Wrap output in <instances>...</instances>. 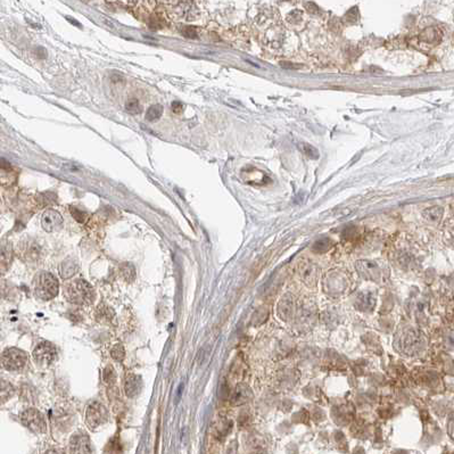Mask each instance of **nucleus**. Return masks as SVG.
<instances>
[{
	"label": "nucleus",
	"instance_id": "nucleus-1",
	"mask_svg": "<svg viewBox=\"0 0 454 454\" xmlns=\"http://www.w3.org/2000/svg\"><path fill=\"white\" fill-rule=\"evenodd\" d=\"M394 347L405 356H417L426 348V337L412 326H404L399 329L394 337Z\"/></svg>",
	"mask_w": 454,
	"mask_h": 454
},
{
	"label": "nucleus",
	"instance_id": "nucleus-2",
	"mask_svg": "<svg viewBox=\"0 0 454 454\" xmlns=\"http://www.w3.org/2000/svg\"><path fill=\"white\" fill-rule=\"evenodd\" d=\"M318 319V309L314 300L310 298H303L297 300L296 310L294 314V329L300 334L310 331L316 324Z\"/></svg>",
	"mask_w": 454,
	"mask_h": 454
},
{
	"label": "nucleus",
	"instance_id": "nucleus-3",
	"mask_svg": "<svg viewBox=\"0 0 454 454\" xmlns=\"http://www.w3.org/2000/svg\"><path fill=\"white\" fill-rule=\"evenodd\" d=\"M65 296L73 304L90 305L96 299L94 289L83 279H75L65 286Z\"/></svg>",
	"mask_w": 454,
	"mask_h": 454
},
{
	"label": "nucleus",
	"instance_id": "nucleus-4",
	"mask_svg": "<svg viewBox=\"0 0 454 454\" xmlns=\"http://www.w3.org/2000/svg\"><path fill=\"white\" fill-rule=\"evenodd\" d=\"M33 292L36 297L42 300H50L57 296L60 292V283L57 278L49 272L41 271L35 274L32 281Z\"/></svg>",
	"mask_w": 454,
	"mask_h": 454
},
{
	"label": "nucleus",
	"instance_id": "nucleus-5",
	"mask_svg": "<svg viewBox=\"0 0 454 454\" xmlns=\"http://www.w3.org/2000/svg\"><path fill=\"white\" fill-rule=\"evenodd\" d=\"M108 411L105 406L93 401L87 406L86 410V425L89 429L96 430L104 426L108 421Z\"/></svg>",
	"mask_w": 454,
	"mask_h": 454
},
{
	"label": "nucleus",
	"instance_id": "nucleus-6",
	"mask_svg": "<svg viewBox=\"0 0 454 454\" xmlns=\"http://www.w3.org/2000/svg\"><path fill=\"white\" fill-rule=\"evenodd\" d=\"M28 362V354L17 347L6 348L2 354L3 367L8 371H18L23 369Z\"/></svg>",
	"mask_w": 454,
	"mask_h": 454
},
{
	"label": "nucleus",
	"instance_id": "nucleus-7",
	"mask_svg": "<svg viewBox=\"0 0 454 454\" xmlns=\"http://www.w3.org/2000/svg\"><path fill=\"white\" fill-rule=\"evenodd\" d=\"M22 424L35 434H44L47 430L45 417L36 409H26L20 415Z\"/></svg>",
	"mask_w": 454,
	"mask_h": 454
},
{
	"label": "nucleus",
	"instance_id": "nucleus-8",
	"mask_svg": "<svg viewBox=\"0 0 454 454\" xmlns=\"http://www.w3.org/2000/svg\"><path fill=\"white\" fill-rule=\"evenodd\" d=\"M33 361L40 368H47L55 362L57 352L50 342H42L36 345L32 353Z\"/></svg>",
	"mask_w": 454,
	"mask_h": 454
},
{
	"label": "nucleus",
	"instance_id": "nucleus-9",
	"mask_svg": "<svg viewBox=\"0 0 454 454\" xmlns=\"http://www.w3.org/2000/svg\"><path fill=\"white\" fill-rule=\"evenodd\" d=\"M325 293L330 296H340L348 289V280L345 274L339 272L331 273L324 281Z\"/></svg>",
	"mask_w": 454,
	"mask_h": 454
},
{
	"label": "nucleus",
	"instance_id": "nucleus-10",
	"mask_svg": "<svg viewBox=\"0 0 454 454\" xmlns=\"http://www.w3.org/2000/svg\"><path fill=\"white\" fill-rule=\"evenodd\" d=\"M297 274L306 287L313 288L318 285L320 270L316 264L311 261L300 262L297 267Z\"/></svg>",
	"mask_w": 454,
	"mask_h": 454
},
{
	"label": "nucleus",
	"instance_id": "nucleus-11",
	"mask_svg": "<svg viewBox=\"0 0 454 454\" xmlns=\"http://www.w3.org/2000/svg\"><path fill=\"white\" fill-rule=\"evenodd\" d=\"M355 269L358 274L366 280L380 282L384 279L383 268L373 261H357Z\"/></svg>",
	"mask_w": 454,
	"mask_h": 454
},
{
	"label": "nucleus",
	"instance_id": "nucleus-12",
	"mask_svg": "<svg viewBox=\"0 0 454 454\" xmlns=\"http://www.w3.org/2000/svg\"><path fill=\"white\" fill-rule=\"evenodd\" d=\"M70 454H92V444L89 436L83 431H78L68 443Z\"/></svg>",
	"mask_w": 454,
	"mask_h": 454
},
{
	"label": "nucleus",
	"instance_id": "nucleus-13",
	"mask_svg": "<svg viewBox=\"0 0 454 454\" xmlns=\"http://www.w3.org/2000/svg\"><path fill=\"white\" fill-rule=\"evenodd\" d=\"M297 300L294 297V295L290 293L285 294L283 296L279 299V303L277 305V314L280 320L288 322L293 320L295 310H296Z\"/></svg>",
	"mask_w": 454,
	"mask_h": 454
},
{
	"label": "nucleus",
	"instance_id": "nucleus-14",
	"mask_svg": "<svg viewBox=\"0 0 454 454\" xmlns=\"http://www.w3.org/2000/svg\"><path fill=\"white\" fill-rule=\"evenodd\" d=\"M245 446L251 454H264L268 450V441L258 432H251L246 437Z\"/></svg>",
	"mask_w": 454,
	"mask_h": 454
},
{
	"label": "nucleus",
	"instance_id": "nucleus-15",
	"mask_svg": "<svg viewBox=\"0 0 454 454\" xmlns=\"http://www.w3.org/2000/svg\"><path fill=\"white\" fill-rule=\"evenodd\" d=\"M41 225L47 232H54L60 230L63 225L62 215L55 210H47L42 214Z\"/></svg>",
	"mask_w": 454,
	"mask_h": 454
},
{
	"label": "nucleus",
	"instance_id": "nucleus-16",
	"mask_svg": "<svg viewBox=\"0 0 454 454\" xmlns=\"http://www.w3.org/2000/svg\"><path fill=\"white\" fill-rule=\"evenodd\" d=\"M253 399L252 389L246 384H238L231 393L230 402L235 406H240L250 402Z\"/></svg>",
	"mask_w": 454,
	"mask_h": 454
},
{
	"label": "nucleus",
	"instance_id": "nucleus-17",
	"mask_svg": "<svg viewBox=\"0 0 454 454\" xmlns=\"http://www.w3.org/2000/svg\"><path fill=\"white\" fill-rule=\"evenodd\" d=\"M142 389V379L138 374L129 373L124 379V392L128 398L138 396Z\"/></svg>",
	"mask_w": 454,
	"mask_h": 454
},
{
	"label": "nucleus",
	"instance_id": "nucleus-18",
	"mask_svg": "<svg viewBox=\"0 0 454 454\" xmlns=\"http://www.w3.org/2000/svg\"><path fill=\"white\" fill-rule=\"evenodd\" d=\"M376 295L372 292H362L355 299V308L361 312H371L376 306Z\"/></svg>",
	"mask_w": 454,
	"mask_h": 454
},
{
	"label": "nucleus",
	"instance_id": "nucleus-19",
	"mask_svg": "<svg viewBox=\"0 0 454 454\" xmlns=\"http://www.w3.org/2000/svg\"><path fill=\"white\" fill-rule=\"evenodd\" d=\"M21 251L25 260L28 261H34L40 255V247L34 241H25L21 245Z\"/></svg>",
	"mask_w": 454,
	"mask_h": 454
},
{
	"label": "nucleus",
	"instance_id": "nucleus-20",
	"mask_svg": "<svg viewBox=\"0 0 454 454\" xmlns=\"http://www.w3.org/2000/svg\"><path fill=\"white\" fill-rule=\"evenodd\" d=\"M13 260V247L10 242H4L2 246V271L8 269Z\"/></svg>",
	"mask_w": 454,
	"mask_h": 454
},
{
	"label": "nucleus",
	"instance_id": "nucleus-21",
	"mask_svg": "<svg viewBox=\"0 0 454 454\" xmlns=\"http://www.w3.org/2000/svg\"><path fill=\"white\" fill-rule=\"evenodd\" d=\"M147 23L152 30H160L166 25V17L162 13H154L148 17Z\"/></svg>",
	"mask_w": 454,
	"mask_h": 454
},
{
	"label": "nucleus",
	"instance_id": "nucleus-22",
	"mask_svg": "<svg viewBox=\"0 0 454 454\" xmlns=\"http://www.w3.org/2000/svg\"><path fill=\"white\" fill-rule=\"evenodd\" d=\"M120 273L126 282H133L136 278V269L131 263H122L120 266Z\"/></svg>",
	"mask_w": 454,
	"mask_h": 454
},
{
	"label": "nucleus",
	"instance_id": "nucleus-23",
	"mask_svg": "<svg viewBox=\"0 0 454 454\" xmlns=\"http://www.w3.org/2000/svg\"><path fill=\"white\" fill-rule=\"evenodd\" d=\"M78 271V264L73 262L71 258H68L65 262L62 263L61 266V274L63 278H68Z\"/></svg>",
	"mask_w": 454,
	"mask_h": 454
},
{
	"label": "nucleus",
	"instance_id": "nucleus-24",
	"mask_svg": "<svg viewBox=\"0 0 454 454\" xmlns=\"http://www.w3.org/2000/svg\"><path fill=\"white\" fill-rule=\"evenodd\" d=\"M162 114H163V106H162V105H160V104L153 105V106H150L148 108V110H147L146 120L148 121V122H155V121H157L158 119L161 118Z\"/></svg>",
	"mask_w": 454,
	"mask_h": 454
},
{
	"label": "nucleus",
	"instance_id": "nucleus-25",
	"mask_svg": "<svg viewBox=\"0 0 454 454\" xmlns=\"http://www.w3.org/2000/svg\"><path fill=\"white\" fill-rule=\"evenodd\" d=\"M442 215H443V210L437 206L430 207L424 212V216L426 218V220L430 221V222H437V221H440Z\"/></svg>",
	"mask_w": 454,
	"mask_h": 454
},
{
	"label": "nucleus",
	"instance_id": "nucleus-26",
	"mask_svg": "<svg viewBox=\"0 0 454 454\" xmlns=\"http://www.w3.org/2000/svg\"><path fill=\"white\" fill-rule=\"evenodd\" d=\"M14 395V387L10 385V383L5 382L3 380L2 382V402L5 403L6 401H8L10 398Z\"/></svg>",
	"mask_w": 454,
	"mask_h": 454
},
{
	"label": "nucleus",
	"instance_id": "nucleus-27",
	"mask_svg": "<svg viewBox=\"0 0 454 454\" xmlns=\"http://www.w3.org/2000/svg\"><path fill=\"white\" fill-rule=\"evenodd\" d=\"M125 109L126 112L130 114H139L141 112V105L138 99L130 98L128 102L125 103Z\"/></svg>",
	"mask_w": 454,
	"mask_h": 454
},
{
	"label": "nucleus",
	"instance_id": "nucleus-28",
	"mask_svg": "<svg viewBox=\"0 0 454 454\" xmlns=\"http://www.w3.org/2000/svg\"><path fill=\"white\" fill-rule=\"evenodd\" d=\"M110 355H112V357L114 358L115 361H118V362L123 361V360H124V357H125V350H124V347H123L122 345H121V344L115 345V346L112 348V351H110Z\"/></svg>",
	"mask_w": 454,
	"mask_h": 454
},
{
	"label": "nucleus",
	"instance_id": "nucleus-29",
	"mask_svg": "<svg viewBox=\"0 0 454 454\" xmlns=\"http://www.w3.org/2000/svg\"><path fill=\"white\" fill-rule=\"evenodd\" d=\"M103 378H104V382L106 383V384H108V385L115 384L116 373H115V370H114L112 366H107L106 368L104 369Z\"/></svg>",
	"mask_w": 454,
	"mask_h": 454
},
{
	"label": "nucleus",
	"instance_id": "nucleus-30",
	"mask_svg": "<svg viewBox=\"0 0 454 454\" xmlns=\"http://www.w3.org/2000/svg\"><path fill=\"white\" fill-rule=\"evenodd\" d=\"M70 212L73 218H74L79 223H84L89 219V215L86 212H83V211L79 210L77 207H70Z\"/></svg>",
	"mask_w": 454,
	"mask_h": 454
},
{
	"label": "nucleus",
	"instance_id": "nucleus-31",
	"mask_svg": "<svg viewBox=\"0 0 454 454\" xmlns=\"http://www.w3.org/2000/svg\"><path fill=\"white\" fill-rule=\"evenodd\" d=\"M181 33L183 34V36L186 38H197L199 34V31L197 28L195 26H188V25H183L182 28L180 29Z\"/></svg>",
	"mask_w": 454,
	"mask_h": 454
},
{
	"label": "nucleus",
	"instance_id": "nucleus-32",
	"mask_svg": "<svg viewBox=\"0 0 454 454\" xmlns=\"http://www.w3.org/2000/svg\"><path fill=\"white\" fill-rule=\"evenodd\" d=\"M303 150L306 155L311 158H318L319 153L316 150L313 146H311L309 144H303Z\"/></svg>",
	"mask_w": 454,
	"mask_h": 454
},
{
	"label": "nucleus",
	"instance_id": "nucleus-33",
	"mask_svg": "<svg viewBox=\"0 0 454 454\" xmlns=\"http://www.w3.org/2000/svg\"><path fill=\"white\" fill-rule=\"evenodd\" d=\"M330 247V241L327 239H321L319 241H316L314 244V250L318 252H324L327 251Z\"/></svg>",
	"mask_w": 454,
	"mask_h": 454
},
{
	"label": "nucleus",
	"instance_id": "nucleus-34",
	"mask_svg": "<svg viewBox=\"0 0 454 454\" xmlns=\"http://www.w3.org/2000/svg\"><path fill=\"white\" fill-rule=\"evenodd\" d=\"M447 434L451 437V440L454 441V412L450 414L447 420Z\"/></svg>",
	"mask_w": 454,
	"mask_h": 454
},
{
	"label": "nucleus",
	"instance_id": "nucleus-35",
	"mask_svg": "<svg viewBox=\"0 0 454 454\" xmlns=\"http://www.w3.org/2000/svg\"><path fill=\"white\" fill-rule=\"evenodd\" d=\"M182 108H183V105H182L180 102H173V103H172V110H173V113L180 114V113L182 112Z\"/></svg>",
	"mask_w": 454,
	"mask_h": 454
},
{
	"label": "nucleus",
	"instance_id": "nucleus-36",
	"mask_svg": "<svg viewBox=\"0 0 454 454\" xmlns=\"http://www.w3.org/2000/svg\"><path fill=\"white\" fill-rule=\"evenodd\" d=\"M44 454H65V453L60 450V448H51V450L46 451Z\"/></svg>",
	"mask_w": 454,
	"mask_h": 454
}]
</instances>
